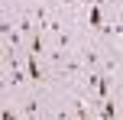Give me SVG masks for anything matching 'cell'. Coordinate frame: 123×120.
<instances>
[{
    "label": "cell",
    "instance_id": "cell-5",
    "mask_svg": "<svg viewBox=\"0 0 123 120\" xmlns=\"http://www.w3.org/2000/svg\"><path fill=\"white\" fill-rule=\"evenodd\" d=\"M65 3H71V0H65Z\"/></svg>",
    "mask_w": 123,
    "mask_h": 120
},
{
    "label": "cell",
    "instance_id": "cell-3",
    "mask_svg": "<svg viewBox=\"0 0 123 120\" xmlns=\"http://www.w3.org/2000/svg\"><path fill=\"white\" fill-rule=\"evenodd\" d=\"M29 49H32V55H42V32H32V36H29Z\"/></svg>",
    "mask_w": 123,
    "mask_h": 120
},
{
    "label": "cell",
    "instance_id": "cell-2",
    "mask_svg": "<svg viewBox=\"0 0 123 120\" xmlns=\"http://www.w3.org/2000/svg\"><path fill=\"white\" fill-rule=\"evenodd\" d=\"M26 68H29V78H36V81L42 78V65H39V58H36V55H29V62H26Z\"/></svg>",
    "mask_w": 123,
    "mask_h": 120
},
{
    "label": "cell",
    "instance_id": "cell-1",
    "mask_svg": "<svg viewBox=\"0 0 123 120\" xmlns=\"http://www.w3.org/2000/svg\"><path fill=\"white\" fill-rule=\"evenodd\" d=\"M100 120H117V104L110 97H104V110H100Z\"/></svg>",
    "mask_w": 123,
    "mask_h": 120
},
{
    "label": "cell",
    "instance_id": "cell-4",
    "mask_svg": "<svg viewBox=\"0 0 123 120\" xmlns=\"http://www.w3.org/2000/svg\"><path fill=\"white\" fill-rule=\"evenodd\" d=\"M91 26H100V6H91Z\"/></svg>",
    "mask_w": 123,
    "mask_h": 120
}]
</instances>
